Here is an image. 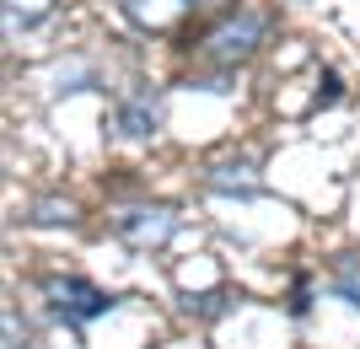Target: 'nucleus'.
Returning a JSON list of instances; mask_svg holds the SVG:
<instances>
[{
    "mask_svg": "<svg viewBox=\"0 0 360 349\" xmlns=\"http://www.w3.org/2000/svg\"><path fill=\"white\" fill-rule=\"evenodd\" d=\"M264 27H269V16H264V11H237V16H226V22H215V27H210L205 54H210L215 65H242L258 44H264Z\"/></svg>",
    "mask_w": 360,
    "mask_h": 349,
    "instance_id": "1",
    "label": "nucleus"
},
{
    "mask_svg": "<svg viewBox=\"0 0 360 349\" xmlns=\"http://www.w3.org/2000/svg\"><path fill=\"white\" fill-rule=\"evenodd\" d=\"M44 296L54 301V312H60L65 322H97L113 312V296L108 290H97L91 279H75V274H65V279H49Z\"/></svg>",
    "mask_w": 360,
    "mask_h": 349,
    "instance_id": "2",
    "label": "nucleus"
},
{
    "mask_svg": "<svg viewBox=\"0 0 360 349\" xmlns=\"http://www.w3.org/2000/svg\"><path fill=\"white\" fill-rule=\"evenodd\" d=\"M172 231H178V210H167V204H135L119 215V237L129 247H162Z\"/></svg>",
    "mask_w": 360,
    "mask_h": 349,
    "instance_id": "3",
    "label": "nucleus"
},
{
    "mask_svg": "<svg viewBox=\"0 0 360 349\" xmlns=\"http://www.w3.org/2000/svg\"><path fill=\"white\" fill-rule=\"evenodd\" d=\"M156 124H162V107H156V97H150V91H129V97L119 103V135H124V140L156 135Z\"/></svg>",
    "mask_w": 360,
    "mask_h": 349,
    "instance_id": "4",
    "label": "nucleus"
},
{
    "mask_svg": "<svg viewBox=\"0 0 360 349\" xmlns=\"http://www.w3.org/2000/svg\"><path fill=\"white\" fill-rule=\"evenodd\" d=\"M333 290H339L349 306H360V258H355V253L333 263Z\"/></svg>",
    "mask_w": 360,
    "mask_h": 349,
    "instance_id": "5",
    "label": "nucleus"
},
{
    "mask_svg": "<svg viewBox=\"0 0 360 349\" xmlns=\"http://www.w3.org/2000/svg\"><path fill=\"white\" fill-rule=\"evenodd\" d=\"M210 188H237V194H258V178L253 167H210Z\"/></svg>",
    "mask_w": 360,
    "mask_h": 349,
    "instance_id": "6",
    "label": "nucleus"
},
{
    "mask_svg": "<svg viewBox=\"0 0 360 349\" xmlns=\"http://www.w3.org/2000/svg\"><path fill=\"white\" fill-rule=\"evenodd\" d=\"M75 204L70 199H44V204H32V226H70L75 220Z\"/></svg>",
    "mask_w": 360,
    "mask_h": 349,
    "instance_id": "7",
    "label": "nucleus"
},
{
    "mask_svg": "<svg viewBox=\"0 0 360 349\" xmlns=\"http://www.w3.org/2000/svg\"><path fill=\"white\" fill-rule=\"evenodd\" d=\"M54 0H6V27L16 32V22H38Z\"/></svg>",
    "mask_w": 360,
    "mask_h": 349,
    "instance_id": "8",
    "label": "nucleus"
},
{
    "mask_svg": "<svg viewBox=\"0 0 360 349\" xmlns=\"http://www.w3.org/2000/svg\"><path fill=\"white\" fill-rule=\"evenodd\" d=\"M6 349H22V334H16V312L6 306Z\"/></svg>",
    "mask_w": 360,
    "mask_h": 349,
    "instance_id": "9",
    "label": "nucleus"
},
{
    "mask_svg": "<svg viewBox=\"0 0 360 349\" xmlns=\"http://www.w3.org/2000/svg\"><path fill=\"white\" fill-rule=\"evenodd\" d=\"M339 97V76H323V91H317V103H333Z\"/></svg>",
    "mask_w": 360,
    "mask_h": 349,
    "instance_id": "10",
    "label": "nucleus"
}]
</instances>
